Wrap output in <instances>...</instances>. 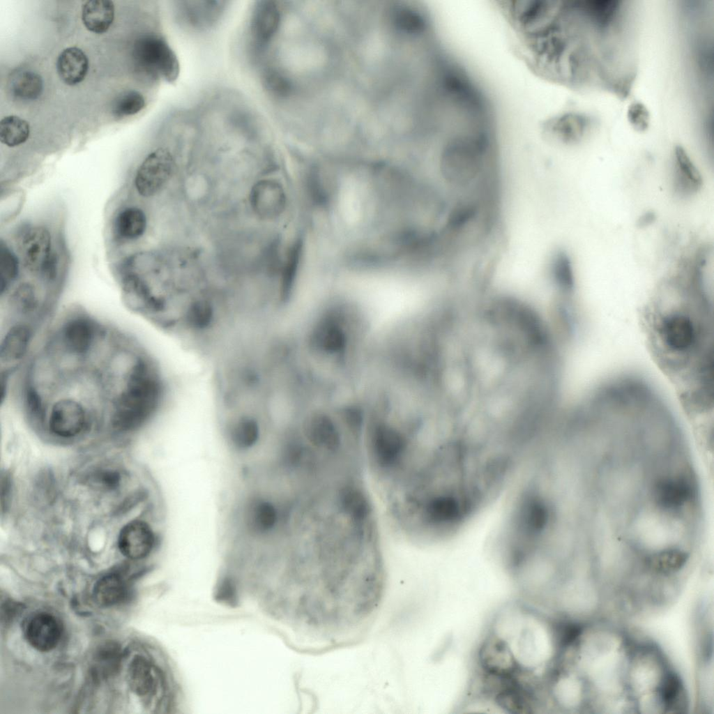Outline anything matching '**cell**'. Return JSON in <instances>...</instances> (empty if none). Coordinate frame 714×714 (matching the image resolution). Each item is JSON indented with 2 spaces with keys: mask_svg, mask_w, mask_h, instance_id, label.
<instances>
[{
  "mask_svg": "<svg viewBox=\"0 0 714 714\" xmlns=\"http://www.w3.org/2000/svg\"><path fill=\"white\" fill-rule=\"evenodd\" d=\"M20 369V402L30 418L59 407L89 423L101 410L112 426L139 411L152 373L146 349L105 323L83 336L48 332Z\"/></svg>",
  "mask_w": 714,
  "mask_h": 714,
  "instance_id": "obj_1",
  "label": "cell"
},
{
  "mask_svg": "<svg viewBox=\"0 0 714 714\" xmlns=\"http://www.w3.org/2000/svg\"><path fill=\"white\" fill-rule=\"evenodd\" d=\"M563 647L561 621L524 603L493 619L478 653L480 676L508 692L535 698L545 690Z\"/></svg>",
  "mask_w": 714,
  "mask_h": 714,
  "instance_id": "obj_2",
  "label": "cell"
},
{
  "mask_svg": "<svg viewBox=\"0 0 714 714\" xmlns=\"http://www.w3.org/2000/svg\"><path fill=\"white\" fill-rule=\"evenodd\" d=\"M132 56L136 66L154 79L173 82L178 77L179 64L167 41L157 34H146L135 42Z\"/></svg>",
  "mask_w": 714,
  "mask_h": 714,
  "instance_id": "obj_3",
  "label": "cell"
},
{
  "mask_svg": "<svg viewBox=\"0 0 714 714\" xmlns=\"http://www.w3.org/2000/svg\"><path fill=\"white\" fill-rule=\"evenodd\" d=\"M667 352L685 358L695 351L701 340V327L688 312L671 311L661 317L656 328Z\"/></svg>",
  "mask_w": 714,
  "mask_h": 714,
  "instance_id": "obj_4",
  "label": "cell"
},
{
  "mask_svg": "<svg viewBox=\"0 0 714 714\" xmlns=\"http://www.w3.org/2000/svg\"><path fill=\"white\" fill-rule=\"evenodd\" d=\"M51 244V235L42 226L26 230L20 241V252L25 266L50 279L54 276L56 265Z\"/></svg>",
  "mask_w": 714,
  "mask_h": 714,
  "instance_id": "obj_5",
  "label": "cell"
},
{
  "mask_svg": "<svg viewBox=\"0 0 714 714\" xmlns=\"http://www.w3.org/2000/svg\"><path fill=\"white\" fill-rule=\"evenodd\" d=\"M174 169V160L165 149L151 152L139 167L135 178L138 193L145 197L155 195L165 185Z\"/></svg>",
  "mask_w": 714,
  "mask_h": 714,
  "instance_id": "obj_6",
  "label": "cell"
},
{
  "mask_svg": "<svg viewBox=\"0 0 714 714\" xmlns=\"http://www.w3.org/2000/svg\"><path fill=\"white\" fill-rule=\"evenodd\" d=\"M590 126V120L586 116L574 112L565 113L542 123V133L548 138L559 142L572 144L579 142Z\"/></svg>",
  "mask_w": 714,
  "mask_h": 714,
  "instance_id": "obj_7",
  "label": "cell"
},
{
  "mask_svg": "<svg viewBox=\"0 0 714 714\" xmlns=\"http://www.w3.org/2000/svg\"><path fill=\"white\" fill-rule=\"evenodd\" d=\"M250 201L255 213L264 220H271L279 216L286 205V197L282 187L272 180H263L257 183L250 192Z\"/></svg>",
  "mask_w": 714,
  "mask_h": 714,
  "instance_id": "obj_8",
  "label": "cell"
},
{
  "mask_svg": "<svg viewBox=\"0 0 714 714\" xmlns=\"http://www.w3.org/2000/svg\"><path fill=\"white\" fill-rule=\"evenodd\" d=\"M154 541V534L149 524L135 520L122 528L118 538V546L126 557L137 560L146 557L151 552Z\"/></svg>",
  "mask_w": 714,
  "mask_h": 714,
  "instance_id": "obj_9",
  "label": "cell"
},
{
  "mask_svg": "<svg viewBox=\"0 0 714 714\" xmlns=\"http://www.w3.org/2000/svg\"><path fill=\"white\" fill-rule=\"evenodd\" d=\"M280 21V10L273 1H259L255 6L250 20V33L257 50H262L276 33Z\"/></svg>",
  "mask_w": 714,
  "mask_h": 714,
  "instance_id": "obj_10",
  "label": "cell"
},
{
  "mask_svg": "<svg viewBox=\"0 0 714 714\" xmlns=\"http://www.w3.org/2000/svg\"><path fill=\"white\" fill-rule=\"evenodd\" d=\"M61 636L60 623L54 616L45 612L33 616L25 629V637L29 644L41 652L55 648Z\"/></svg>",
  "mask_w": 714,
  "mask_h": 714,
  "instance_id": "obj_11",
  "label": "cell"
},
{
  "mask_svg": "<svg viewBox=\"0 0 714 714\" xmlns=\"http://www.w3.org/2000/svg\"><path fill=\"white\" fill-rule=\"evenodd\" d=\"M693 494L690 484L684 478H663L653 489L655 503L664 510H676L689 501Z\"/></svg>",
  "mask_w": 714,
  "mask_h": 714,
  "instance_id": "obj_12",
  "label": "cell"
},
{
  "mask_svg": "<svg viewBox=\"0 0 714 714\" xmlns=\"http://www.w3.org/2000/svg\"><path fill=\"white\" fill-rule=\"evenodd\" d=\"M89 70V60L79 48L70 47L65 49L57 59V71L61 79L68 85L80 83Z\"/></svg>",
  "mask_w": 714,
  "mask_h": 714,
  "instance_id": "obj_13",
  "label": "cell"
},
{
  "mask_svg": "<svg viewBox=\"0 0 714 714\" xmlns=\"http://www.w3.org/2000/svg\"><path fill=\"white\" fill-rule=\"evenodd\" d=\"M311 341L319 351L334 354L344 349L346 337L342 328L335 320L325 319L314 328Z\"/></svg>",
  "mask_w": 714,
  "mask_h": 714,
  "instance_id": "obj_14",
  "label": "cell"
},
{
  "mask_svg": "<svg viewBox=\"0 0 714 714\" xmlns=\"http://www.w3.org/2000/svg\"><path fill=\"white\" fill-rule=\"evenodd\" d=\"M114 18V6L109 0H90L83 5L82 22L86 28L95 33L108 30Z\"/></svg>",
  "mask_w": 714,
  "mask_h": 714,
  "instance_id": "obj_15",
  "label": "cell"
},
{
  "mask_svg": "<svg viewBox=\"0 0 714 714\" xmlns=\"http://www.w3.org/2000/svg\"><path fill=\"white\" fill-rule=\"evenodd\" d=\"M127 595V586L122 577L114 573L100 578L94 585L93 596L97 604L109 607L122 602Z\"/></svg>",
  "mask_w": 714,
  "mask_h": 714,
  "instance_id": "obj_16",
  "label": "cell"
},
{
  "mask_svg": "<svg viewBox=\"0 0 714 714\" xmlns=\"http://www.w3.org/2000/svg\"><path fill=\"white\" fill-rule=\"evenodd\" d=\"M10 92L22 100H35L43 91V80L36 73L29 70H18L8 79Z\"/></svg>",
  "mask_w": 714,
  "mask_h": 714,
  "instance_id": "obj_17",
  "label": "cell"
},
{
  "mask_svg": "<svg viewBox=\"0 0 714 714\" xmlns=\"http://www.w3.org/2000/svg\"><path fill=\"white\" fill-rule=\"evenodd\" d=\"M114 227L119 237L126 240L137 239L142 236L146 230V215L140 208H125L117 215Z\"/></svg>",
  "mask_w": 714,
  "mask_h": 714,
  "instance_id": "obj_18",
  "label": "cell"
},
{
  "mask_svg": "<svg viewBox=\"0 0 714 714\" xmlns=\"http://www.w3.org/2000/svg\"><path fill=\"white\" fill-rule=\"evenodd\" d=\"M247 517L248 527L255 533H263L275 527L278 520V512L272 503L259 500L251 504Z\"/></svg>",
  "mask_w": 714,
  "mask_h": 714,
  "instance_id": "obj_19",
  "label": "cell"
},
{
  "mask_svg": "<svg viewBox=\"0 0 714 714\" xmlns=\"http://www.w3.org/2000/svg\"><path fill=\"white\" fill-rule=\"evenodd\" d=\"M153 668L144 658H135L128 670V682L132 690L139 695H146L155 688Z\"/></svg>",
  "mask_w": 714,
  "mask_h": 714,
  "instance_id": "obj_20",
  "label": "cell"
},
{
  "mask_svg": "<svg viewBox=\"0 0 714 714\" xmlns=\"http://www.w3.org/2000/svg\"><path fill=\"white\" fill-rule=\"evenodd\" d=\"M393 22L400 31L418 36L425 32L427 23L418 10L405 6H396L392 12Z\"/></svg>",
  "mask_w": 714,
  "mask_h": 714,
  "instance_id": "obj_21",
  "label": "cell"
},
{
  "mask_svg": "<svg viewBox=\"0 0 714 714\" xmlns=\"http://www.w3.org/2000/svg\"><path fill=\"white\" fill-rule=\"evenodd\" d=\"M678 183L686 190H697L702 184L701 176L685 150L681 146L674 149Z\"/></svg>",
  "mask_w": 714,
  "mask_h": 714,
  "instance_id": "obj_22",
  "label": "cell"
},
{
  "mask_svg": "<svg viewBox=\"0 0 714 714\" xmlns=\"http://www.w3.org/2000/svg\"><path fill=\"white\" fill-rule=\"evenodd\" d=\"M29 123L15 115L4 117L0 123V140L8 146L13 147L25 142L29 138Z\"/></svg>",
  "mask_w": 714,
  "mask_h": 714,
  "instance_id": "obj_23",
  "label": "cell"
},
{
  "mask_svg": "<svg viewBox=\"0 0 714 714\" xmlns=\"http://www.w3.org/2000/svg\"><path fill=\"white\" fill-rule=\"evenodd\" d=\"M259 427L257 420L250 416H242L234 423L231 438L234 445L239 449H247L257 441Z\"/></svg>",
  "mask_w": 714,
  "mask_h": 714,
  "instance_id": "obj_24",
  "label": "cell"
},
{
  "mask_svg": "<svg viewBox=\"0 0 714 714\" xmlns=\"http://www.w3.org/2000/svg\"><path fill=\"white\" fill-rule=\"evenodd\" d=\"M688 555L679 549H665L652 554L646 559V563L654 571L662 574H669L679 570L686 563Z\"/></svg>",
  "mask_w": 714,
  "mask_h": 714,
  "instance_id": "obj_25",
  "label": "cell"
},
{
  "mask_svg": "<svg viewBox=\"0 0 714 714\" xmlns=\"http://www.w3.org/2000/svg\"><path fill=\"white\" fill-rule=\"evenodd\" d=\"M302 243L297 240L289 248L284 263L280 282V298L287 300L291 291L301 253Z\"/></svg>",
  "mask_w": 714,
  "mask_h": 714,
  "instance_id": "obj_26",
  "label": "cell"
},
{
  "mask_svg": "<svg viewBox=\"0 0 714 714\" xmlns=\"http://www.w3.org/2000/svg\"><path fill=\"white\" fill-rule=\"evenodd\" d=\"M551 276L556 285L563 291H570L574 285V278L570 259L563 251L556 252L550 264Z\"/></svg>",
  "mask_w": 714,
  "mask_h": 714,
  "instance_id": "obj_27",
  "label": "cell"
},
{
  "mask_svg": "<svg viewBox=\"0 0 714 714\" xmlns=\"http://www.w3.org/2000/svg\"><path fill=\"white\" fill-rule=\"evenodd\" d=\"M18 261L15 254L3 243L0 244V293L6 294L18 275Z\"/></svg>",
  "mask_w": 714,
  "mask_h": 714,
  "instance_id": "obj_28",
  "label": "cell"
},
{
  "mask_svg": "<svg viewBox=\"0 0 714 714\" xmlns=\"http://www.w3.org/2000/svg\"><path fill=\"white\" fill-rule=\"evenodd\" d=\"M145 106L144 96L137 91L130 90L122 93L114 100L112 112L117 116L133 115Z\"/></svg>",
  "mask_w": 714,
  "mask_h": 714,
  "instance_id": "obj_29",
  "label": "cell"
},
{
  "mask_svg": "<svg viewBox=\"0 0 714 714\" xmlns=\"http://www.w3.org/2000/svg\"><path fill=\"white\" fill-rule=\"evenodd\" d=\"M204 3L205 2H202V5L199 6L198 2L197 5L183 7L184 17L190 25L196 27L204 26L215 20L220 7L218 5H209L211 2H206V5Z\"/></svg>",
  "mask_w": 714,
  "mask_h": 714,
  "instance_id": "obj_30",
  "label": "cell"
},
{
  "mask_svg": "<svg viewBox=\"0 0 714 714\" xmlns=\"http://www.w3.org/2000/svg\"><path fill=\"white\" fill-rule=\"evenodd\" d=\"M627 118L630 126L637 132H644L649 126V112L640 102H635L630 105L627 111Z\"/></svg>",
  "mask_w": 714,
  "mask_h": 714,
  "instance_id": "obj_31",
  "label": "cell"
},
{
  "mask_svg": "<svg viewBox=\"0 0 714 714\" xmlns=\"http://www.w3.org/2000/svg\"><path fill=\"white\" fill-rule=\"evenodd\" d=\"M264 84L271 93L278 96L287 94L291 88L288 79L275 69H267L264 73Z\"/></svg>",
  "mask_w": 714,
  "mask_h": 714,
  "instance_id": "obj_32",
  "label": "cell"
},
{
  "mask_svg": "<svg viewBox=\"0 0 714 714\" xmlns=\"http://www.w3.org/2000/svg\"><path fill=\"white\" fill-rule=\"evenodd\" d=\"M97 481L105 489L116 488L121 481L120 474L113 470H105L97 475Z\"/></svg>",
  "mask_w": 714,
  "mask_h": 714,
  "instance_id": "obj_33",
  "label": "cell"
},
{
  "mask_svg": "<svg viewBox=\"0 0 714 714\" xmlns=\"http://www.w3.org/2000/svg\"><path fill=\"white\" fill-rule=\"evenodd\" d=\"M10 479H9L8 476H7L6 475L4 477L2 476V478H1V497L4 496L3 498L1 499L2 510L3 509L4 506H6L7 503H8V498H9V496H10Z\"/></svg>",
  "mask_w": 714,
  "mask_h": 714,
  "instance_id": "obj_34",
  "label": "cell"
},
{
  "mask_svg": "<svg viewBox=\"0 0 714 714\" xmlns=\"http://www.w3.org/2000/svg\"><path fill=\"white\" fill-rule=\"evenodd\" d=\"M655 220L656 215L654 212L648 211L639 217L637 225L639 228H644L653 224Z\"/></svg>",
  "mask_w": 714,
  "mask_h": 714,
  "instance_id": "obj_35",
  "label": "cell"
}]
</instances>
